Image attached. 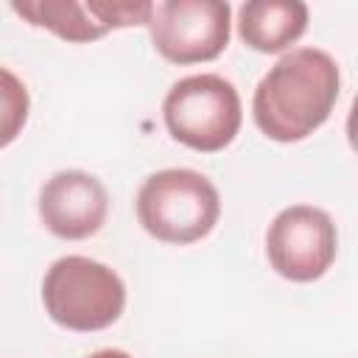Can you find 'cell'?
<instances>
[{"label":"cell","instance_id":"obj_8","mask_svg":"<svg viewBox=\"0 0 358 358\" xmlns=\"http://www.w3.org/2000/svg\"><path fill=\"white\" fill-rule=\"evenodd\" d=\"M308 6L299 0H249L238 8V36L257 53H282L308 31Z\"/></svg>","mask_w":358,"mask_h":358},{"label":"cell","instance_id":"obj_4","mask_svg":"<svg viewBox=\"0 0 358 358\" xmlns=\"http://www.w3.org/2000/svg\"><path fill=\"white\" fill-rule=\"evenodd\" d=\"M168 134L190 151H224L241 131L243 106L232 81L218 73H196L171 84L162 101Z\"/></svg>","mask_w":358,"mask_h":358},{"label":"cell","instance_id":"obj_5","mask_svg":"<svg viewBox=\"0 0 358 358\" xmlns=\"http://www.w3.org/2000/svg\"><path fill=\"white\" fill-rule=\"evenodd\" d=\"M148 34L154 50L171 64H201L218 59L232 34V8L224 0L154 3Z\"/></svg>","mask_w":358,"mask_h":358},{"label":"cell","instance_id":"obj_9","mask_svg":"<svg viewBox=\"0 0 358 358\" xmlns=\"http://www.w3.org/2000/svg\"><path fill=\"white\" fill-rule=\"evenodd\" d=\"M11 11L20 14L28 25L34 28H45L50 34H56L64 42L73 45H87L95 42L101 36H106V31L98 25V20L87 11L84 3L76 0H36V3H11Z\"/></svg>","mask_w":358,"mask_h":358},{"label":"cell","instance_id":"obj_6","mask_svg":"<svg viewBox=\"0 0 358 358\" xmlns=\"http://www.w3.org/2000/svg\"><path fill=\"white\" fill-rule=\"evenodd\" d=\"M336 255L338 232L322 207L291 204L280 210L266 229V257L282 280H322L336 263Z\"/></svg>","mask_w":358,"mask_h":358},{"label":"cell","instance_id":"obj_3","mask_svg":"<svg viewBox=\"0 0 358 358\" xmlns=\"http://www.w3.org/2000/svg\"><path fill=\"white\" fill-rule=\"evenodd\" d=\"M42 305L59 327L73 333H98L123 316L126 282L101 260L64 255L45 271Z\"/></svg>","mask_w":358,"mask_h":358},{"label":"cell","instance_id":"obj_7","mask_svg":"<svg viewBox=\"0 0 358 358\" xmlns=\"http://www.w3.org/2000/svg\"><path fill=\"white\" fill-rule=\"evenodd\" d=\"M39 221L62 241H84L101 232L109 215L103 182L87 171H56L39 190Z\"/></svg>","mask_w":358,"mask_h":358},{"label":"cell","instance_id":"obj_2","mask_svg":"<svg viewBox=\"0 0 358 358\" xmlns=\"http://www.w3.org/2000/svg\"><path fill=\"white\" fill-rule=\"evenodd\" d=\"M140 227L171 246H187L207 238L221 218L218 187L193 168H162L137 190Z\"/></svg>","mask_w":358,"mask_h":358},{"label":"cell","instance_id":"obj_11","mask_svg":"<svg viewBox=\"0 0 358 358\" xmlns=\"http://www.w3.org/2000/svg\"><path fill=\"white\" fill-rule=\"evenodd\" d=\"M84 6L106 34L115 28L148 25L154 8V3L148 0H87Z\"/></svg>","mask_w":358,"mask_h":358},{"label":"cell","instance_id":"obj_10","mask_svg":"<svg viewBox=\"0 0 358 358\" xmlns=\"http://www.w3.org/2000/svg\"><path fill=\"white\" fill-rule=\"evenodd\" d=\"M28 112H31L28 87L17 73L0 67V148L11 145L22 134L28 123Z\"/></svg>","mask_w":358,"mask_h":358},{"label":"cell","instance_id":"obj_1","mask_svg":"<svg viewBox=\"0 0 358 358\" xmlns=\"http://www.w3.org/2000/svg\"><path fill=\"white\" fill-rule=\"evenodd\" d=\"M338 92L341 70L327 50L291 48L255 87V126L274 143H299L327 123Z\"/></svg>","mask_w":358,"mask_h":358},{"label":"cell","instance_id":"obj_12","mask_svg":"<svg viewBox=\"0 0 358 358\" xmlns=\"http://www.w3.org/2000/svg\"><path fill=\"white\" fill-rule=\"evenodd\" d=\"M87 358H134V355H129L126 350H115V347H103V350H95V352H90Z\"/></svg>","mask_w":358,"mask_h":358}]
</instances>
